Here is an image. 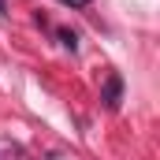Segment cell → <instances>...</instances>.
I'll use <instances>...</instances> for the list:
<instances>
[{"label": "cell", "mask_w": 160, "mask_h": 160, "mask_svg": "<svg viewBox=\"0 0 160 160\" xmlns=\"http://www.w3.org/2000/svg\"><path fill=\"white\" fill-rule=\"evenodd\" d=\"M119 97H123V78H119V75H108V82H104V93H101L104 108H108V112H116V108H119Z\"/></svg>", "instance_id": "obj_1"}, {"label": "cell", "mask_w": 160, "mask_h": 160, "mask_svg": "<svg viewBox=\"0 0 160 160\" xmlns=\"http://www.w3.org/2000/svg\"><path fill=\"white\" fill-rule=\"evenodd\" d=\"M60 41H63V45H67V48H75V45H78V38H75V34H71V30H60Z\"/></svg>", "instance_id": "obj_2"}, {"label": "cell", "mask_w": 160, "mask_h": 160, "mask_svg": "<svg viewBox=\"0 0 160 160\" xmlns=\"http://www.w3.org/2000/svg\"><path fill=\"white\" fill-rule=\"evenodd\" d=\"M60 4H67V8H89L93 0H60Z\"/></svg>", "instance_id": "obj_3"}, {"label": "cell", "mask_w": 160, "mask_h": 160, "mask_svg": "<svg viewBox=\"0 0 160 160\" xmlns=\"http://www.w3.org/2000/svg\"><path fill=\"white\" fill-rule=\"evenodd\" d=\"M4 11H8V4H4V0H0V15H4Z\"/></svg>", "instance_id": "obj_4"}]
</instances>
